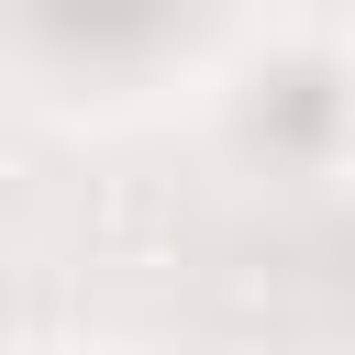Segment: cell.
<instances>
[{
	"label": "cell",
	"mask_w": 355,
	"mask_h": 355,
	"mask_svg": "<svg viewBox=\"0 0 355 355\" xmlns=\"http://www.w3.org/2000/svg\"><path fill=\"white\" fill-rule=\"evenodd\" d=\"M22 11H33V33L67 44V55H133V44H155V33L178 22V0H22Z\"/></svg>",
	"instance_id": "1"
}]
</instances>
